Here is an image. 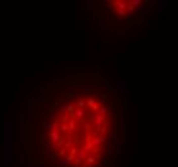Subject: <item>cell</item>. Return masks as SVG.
Listing matches in <instances>:
<instances>
[{
  "instance_id": "1",
  "label": "cell",
  "mask_w": 178,
  "mask_h": 167,
  "mask_svg": "<svg viewBox=\"0 0 178 167\" xmlns=\"http://www.w3.org/2000/svg\"><path fill=\"white\" fill-rule=\"evenodd\" d=\"M45 132L50 151L63 163L95 167L109 141V108L99 96H76L51 114Z\"/></svg>"
}]
</instances>
